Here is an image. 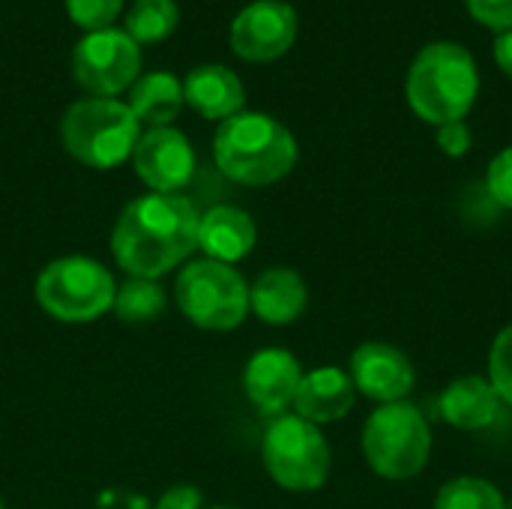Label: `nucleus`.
I'll return each mask as SVG.
<instances>
[{
    "mask_svg": "<svg viewBox=\"0 0 512 509\" xmlns=\"http://www.w3.org/2000/svg\"><path fill=\"white\" fill-rule=\"evenodd\" d=\"M180 9L174 0H135L126 15V33L138 45H156L174 33Z\"/></svg>",
    "mask_w": 512,
    "mask_h": 509,
    "instance_id": "nucleus-20",
    "label": "nucleus"
},
{
    "mask_svg": "<svg viewBox=\"0 0 512 509\" xmlns=\"http://www.w3.org/2000/svg\"><path fill=\"white\" fill-rule=\"evenodd\" d=\"M432 456V429L417 405L390 402L366 417L363 459L381 480H414Z\"/></svg>",
    "mask_w": 512,
    "mask_h": 509,
    "instance_id": "nucleus-5",
    "label": "nucleus"
},
{
    "mask_svg": "<svg viewBox=\"0 0 512 509\" xmlns=\"http://www.w3.org/2000/svg\"><path fill=\"white\" fill-rule=\"evenodd\" d=\"M216 509H231V507H216Z\"/></svg>",
    "mask_w": 512,
    "mask_h": 509,
    "instance_id": "nucleus-33",
    "label": "nucleus"
},
{
    "mask_svg": "<svg viewBox=\"0 0 512 509\" xmlns=\"http://www.w3.org/2000/svg\"><path fill=\"white\" fill-rule=\"evenodd\" d=\"M120 9H123V0H66L69 18L78 27H84L87 33L111 27L117 21Z\"/></svg>",
    "mask_w": 512,
    "mask_h": 509,
    "instance_id": "nucleus-24",
    "label": "nucleus"
},
{
    "mask_svg": "<svg viewBox=\"0 0 512 509\" xmlns=\"http://www.w3.org/2000/svg\"><path fill=\"white\" fill-rule=\"evenodd\" d=\"M180 312L201 330H234L249 315V285L231 267L210 258L192 261L174 282Z\"/></svg>",
    "mask_w": 512,
    "mask_h": 509,
    "instance_id": "nucleus-7",
    "label": "nucleus"
},
{
    "mask_svg": "<svg viewBox=\"0 0 512 509\" xmlns=\"http://www.w3.org/2000/svg\"><path fill=\"white\" fill-rule=\"evenodd\" d=\"M183 99L207 120H228L243 111L246 90L237 72L222 63H204L183 81Z\"/></svg>",
    "mask_w": 512,
    "mask_h": 509,
    "instance_id": "nucleus-18",
    "label": "nucleus"
},
{
    "mask_svg": "<svg viewBox=\"0 0 512 509\" xmlns=\"http://www.w3.org/2000/svg\"><path fill=\"white\" fill-rule=\"evenodd\" d=\"M435 509H507V498L483 477H453L438 489Z\"/></svg>",
    "mask_w": 512,
    "mask_h": 509,
    "instance_id": "nucleus-22",
    "label": "nucleus"
},
{
    "mask_svg": "<svg viewBox=\"0 0 512 509\" xmlns=\"http://www.w3.org/2000/svg\"><path fill=\"white\" fill-rule=\"evenodd\" d=\"M501 396L495 393L492 381L483 375H462L456 378L438 399L441 417L462 432H483L501 414Z\"/></svg>",
    "mask_w": 512,
    "mask_h": 509,
    "instance_id": "nucleus-17",
    "label": "nucleus"
},
{
    "mask_svg": "<svg viewBox=\"0 0 512 509\" xmlns=\"http://www.w3.org/2000/svg\"><path fill=\"white\" fill-rule=\"evenodd\" d=\"M255 240H258V228L252 216L240 207L219 204L198 219V249L210 261L237 264L255 249Z\"/></svg>",
    "mask_w": 512,
    "mask_h": 509,
    "instance_id": "nucleus-14",
    "label": "nucleus"
},
{
    "mask_svg": "<svg viewBox=\"0 0 512 509\" xmlns=\"http://www.w3.org/2000/svg\"><path fill=\"white\" fill-rule=\"evenodd\" d=\"M141 69V45L120 27L90 30L72 51V75L93 96L111 99L132 87Z\"/></svg>",
    "mask_w": 512,
    "mask_h": 509,
    "instance_id": "nucleus-9",
    "label": "nucleus"
},
{
    "mask_svg": "<svg viewBox=\"0 0 512 509\" xmlns=\"http://www.w3.org/2000/svg\"><path fill=\"white\" fill-rule=\"evenodd\" d=\"M63 147L87 168H117L126 162L141 138V123L120 99H81L66 108L60 123Z\"/></svg>",
    "mask_w": 512,
    "mask_h": 509,
    "instance_id": "nucleus-4",
    "label": "nucleus"
},
{
    "mask_svg": "<svg viewBox=\"0 0 512 509\" xmlns=\"http://www.w3.org/2000/svg\"><path fill=\"white\" fill-rule=\"evenodd\" d=\"M153 509H201V492L195 486H171Z\"/></svg>",
    "mask_w": 512,
    "mask_h": 509,
    "instance_id": "nucleus-29",
    "label": "nucleus"
},
{
    "mask_svg": "<svg viewBox=\"0 0 512 509\" xmlns=\"http://www.w3.org/2000/svg\"><path fill=\"white\" fill-rule=\"evenodd\" d=\"M309 303L306 282L291 267H270L264 270L249 288V309L273 327L294 324Z\"/></svg>",
    "mask_w": 512,
    "mask_h": 509,
    "instance_id": "nucleus-16",
    "label": "nucleus"
},
{
    "mask_svg": "<svg viewBox=\"0 0 512 509\" xmlns=\"http://www.w3.org/2000/svg\"><path fill=\"white\" fill-rule=\"evenodd\" d=\"M0 509H6V507H3V501H0Z\"/></svg>",
    "mask_w": 512,
    "mask_h": 509,
    "instance_id": "nucleus-32",
    "label": "nucleus"
},
{
    "mask_svg": "<svg viewBox=\"0 0 512 509\" xmlns=\"http://www.w3.org/2000/svg\"><path fill=\"white\" fill-rule=\"evenodd\" d=\"M438 147H441L447 156H453V159L465 156V153L471 150V129L465 126V120L438 126Z\"/></svg>",
    "mask_w": 512,
    "mask_h": 509,
    "instance_id": "nucleus-27",
    "label": "nucleus"
},
{
    "mask_svg": "<svg viewBox=\"0 0 512 509\" xmlns=\"http://www.w3.org/2000/svg\"><path fill=\"white\" fill-rule=\"evenodd\" d=\"M135 174L153 189L174 195L183 186H189L195 174V150L189 138L174 126H153L141 132L135 150H132Z\"/></svg>",
    "mask_w": 512,
    "mask_h": 509,
    "instance_id": "nucleus-12",
    "label": "nucleus"
},
{
    "mask_svg": "<svg viewBox=\"0 0 512 509\" xmlns=\"http://www.w3.org/2000/svg\"><path fill=\"white\" fill-rule=\"evenodd\" d=\"M507 509H512V498H510V501H507Z\"/></svg>",
    "mask_w": 512,
    "mask_h": 509,
    "instance_id": "nucleus-31",
    "label": "nucleus"
},
{
    "mask_svg": "<svg viewBox=\"0 0 512 509\" xmlns=\"http://www.w3.org/2000/svg\"><path fill=\"white\" fill-rule=\"evenodd\" d=\"M486 192L504 210H512V147L501 150L486 171Z\"/></svg>",
    "mask_w": 512,
    "mask_h": 509,
    "instance_id": "nucleus-25",
    "label": "nucleus"
},
{
    "mask_svg": "<svg viewBox=\"0 0 512 509\" xmlns=\"http://www.w3.org/2000/svg\"><path fill=\"white\" fill-rule=\"evenodd\" d=\"M405 93L411 111L432 126L465 120L480 93V72L471 51L456 42L426 45L408 69Z\"/></svg>",
    "mask_w": 512,
    "mask_h": 509,
    "instance_id": "nucleus-3",
    "label": "nucleus"
},
{
    "mask_svg": "<svg viewBox=\"0 0 512 509\" xmlns=\"http://www.w3.org/2000/svg\"><path fill=\"white\" fill-rule=\"evenodd\" d=\"M465 6L480 24L498 33L512 30V0H465Z\"/></svg>",
    "mask_w": 512,
    "mask_h": 509,
    "instance_id": "nucleus-26",
    "label": "nucleus"
},
{
    "mask_svg": "<svg viewBox=\"0 0 512 509\" xmlns=\"http://www.w3.org/2000/svg\"><path fill=\"white\" fill-rule=\"evenodd\" d=\"M219 171L243 186H270L297 165V141L270 114L240 111L219 123L213 138Z\"/></svg>",
    "mask_w": 512,
    "mask_h": 509,
    "instance_id": "nucleus-2",
    "label": "nucleus"
},
{
    "mask_svg": "<svg viewBox=\"0 0 512 509\" xmlns=\"http://www.w3.org/2000/svg\"><path fill=\"white\" fill-rule=\"evenodd\" d=\"M354 399H357V390H354L351 375L339 366H321L303 375L297 399H294V411L297 417L321 426V423H336L348 417V411L354 408Z\"/></svg>",
    "mask_w": 512,
    "mask_h": 509,
    "instance_id": "nucleus-15",
    "label": "nucleus"
},
{
    "mask_svg": "<svg viewBox=\"0 0 512 509\" xmlns=\"http://www.w3.org/2000/svg\"><path fill=\"white\" fill-rule=\"evenodd\" d=\"M261 459L270 480L288 492H318L330 477V444L321 429L297 414H282L270 423Z\"/></svg>",
    "mask_w": 512,
    "mask_h": 509,
    "instance_id": "nucleus-8",
    "label": "nucleus"
},
{
    "mask_svg": "<svg viewBox=\"0 0 512 509\" xmlns=\"http://www.w3.org/2000/svg\"><path fill=\"white\" fill-rule=\"evenodd\" d=\"M183 102V81H177V75L171 72H150L138 78L129 93V108L135 120L147 123L150 129L168 126L180 114Z\"/></svg>",
    "mask_w": 512,
    "mask_h": 509,
    "instance_id": "nucleus-19",
    "label": "nucleus"
},
{
    "mask_svg": "<svg viewBox=\"0 0 512 509\" xmlns=\"http://www.w3.org/2000/svg\"><path fill=\"white\" fill-rule=\"evenodd\" d=\"M489 381L501 402L512 408V324L495 336L489 348Z\"/></svg>",
    "mask_w": 512,
    "mask_h": 509,
    "instance_id": "nucleus-23",
    "label": "nucleus"
},
{
    "mask_svg": "<svg viewBox=\"0 0 512 509\" xmlns=\"http://www.w3.org/2000/svg\"><path fill=\"white\" fill-rule=\"evenodd\" d=\"M297 39V12L282 0H255L237 12L231 24V48L249 63L282 57Z\"/></svg>",
    "mask_w": 512,
    "mask_h": 509,
    "instance_id": "nucleus-10",
    "label": "nucleus"
},
{
    "mask_svg": "<svg viewBox=\"0 0 512 509\" xmlns=\"http://www.w3.org/2000/svg\"><path fill=\"white\" fill-rule=\"evenodd\" d=\"M96 509H153V504H150L144 495H138V492H129V489H117V486H111V489L99 492V498H96Z\"/></svg>",
    "mask_w": 512,
    "mask_h": 509,
    "instance_id": "nucleus-28",
    "label": "nucleus"
},
{
    "mask_svg": "<svg viewBox=\"0 0 512 509\" xmlns=\"http://www.w3.org/2000/svg\"><path fill=\"white\" fill-rule=\"evenodd\" d=\"M495 60H498V66L512 78V30L501 33L495 39Z\"/></svg>",
    "mask_w": 512,
    "mask_h": 509,
    "instance_id": "nucleus-30",
    "label": "nucleus"
},
{
    "mask_svg": "<svg viewBox=\"0 0 512 509\" xmlns=\"http://www.w3.org/2000/svg\"><path fill=\"white\" fill-rule=\"evenodd\" d=\"M354 390L378 405L405 402L417 384L411 357L390 342H363L348 363Z\"/></svg>",
    "mask_w": 512,
    "mask_h": 509,
    "instance_id": "nucleus-11",
    "label": "nucleus"
},
{
    "mask_svg": "<svg viewBox=\"0 0 512 509\" xmlns=\"http://www.w3.org/2000/svg\"><path fill=\"white\" fill-rule=\"evenodd\" d=\"M300 381L303 366L285 348H264L252 354L243 372L246 399L267 417H282L294 405Z\"/></svg>",
    "mask_w": 512,
    "mask_h": 509,
    "instance_id": "nucleus-13",
    "label": "nucleus"
},
{
    "mask_svg": "<svg viewBox=\"0 0 512 509\" xmlns=\"http://www.w3.org/2000/svg\"><path fill=\"white\" fill-rule=\"evenodd\" d=\"M198 219L195 204L177 192L141 195L111 231L114 261L135 279H159L198 249Z\"/></svg>",
    "mask_w": 512,
    "mask_h": 509,
    "instance_id": "nucleus-1",
    "label": "nucleus"
},
{
    "mask_svg": "<svg viewBox=\"0 0 512 509\" xmlns=\"http://www.w3.org/2000/svg\"><path fill=\"white\" fill-rule=\"evenodd\" d=\"M114 276L93 258L69 255L51 261L36 279L39 306L63 324H87L114 306Z\"/></svg>",
    "mask_w": 512,
    "mask_h": 509,
    "instance_id": "nucleus-6",
    "label": "nucleus"
},
{
    "mask_svg": "<svg viewBox=\"0 0 512 509\" xmlns=\"http://www.w3.org/2000/svg\"><path fill=\"white\" fill-rule=\"evenodd\" d=\"M120 321H129V324H147V321H156L165 309V291L159 288L156 279H129L117 288L114 294V306Z\"/></svg>",
    "mask_w": 512,
    "mask_h": 509,
    "instance_id": "nucleus-21",
    "label": "nucleus"
}]
</instances>
